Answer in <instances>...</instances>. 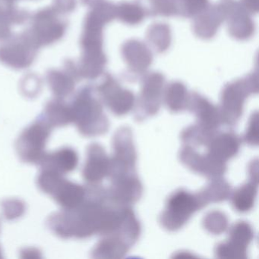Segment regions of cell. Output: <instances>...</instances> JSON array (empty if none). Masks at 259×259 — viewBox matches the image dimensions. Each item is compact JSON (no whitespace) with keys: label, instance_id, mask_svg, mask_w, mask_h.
I'll return each instance as SVG.
<instances>
[{"label":"cell","instance_id":"obj_7","mask_svg":"<svg viewBox=\"0 0 259 259\" xmlns=\"http://www.w3.org/2000/svg\"><path fill=\"white\" fill-rule=\"evenodd\" d=\"M113 155L110 157V180L136 174L137 154L133 142V133L128 127L119 128L113 139Z\"/></svg>","mask_w":259,"mask_h":259},{"label":"cell","instance_id":"obj_10","mask_svg":"<svg viewBox=\"0 0 259 259\" xmlns=\"http://www.w3.org/2000/svg\"><path fill=\"white\" fill-rule=\"evenodd\" d=\"M96 92L101 103L117 116L126 114L136 104L134 94L128 89H122L117 80L110 74H107L97 86Z\"/></svg>","mask_w":259,"mask_h":259},{"label":"cell","instance_id":"obj_22","mask_svg":"<svg viewBox=\"0 0 259 259\" xmlns=\"http://www.w3.org/2000/svg\"><path fill=\"white\" fill-rule=\"evenodd\" d=\"M133 246L131 243L118 233L105 235L92 251L95 258H122Z\"/></svg>","mask_w":259,"mask_h":259},{"label":"cell","instance_id":"obj_14","mask_svg":"<svg viewBox=\"0 0 259 259\" xmlns=\"http://www.w3.org/2000/svg\"><path fill=\"white\" fill-rule=\"evenodd\" d=\"M110 157L99 144L89 145L82 177L89 184H99L110 172Z\"/></svg>","mask_w":259,"mask_h":259},{"label":"cell","instance_id":"obj_39","mask_svg":"<svg viewBox=\"0 0 259 259\" xmlns=\"http://www.w3.org/2000/svg\"><path fill=\"white\" fill-rule=\"evenodd\" d=\"M103 0H82V2L84 3L86 5L94 6L97 5V4L101 3Z\"/></svg>","mask_w":259,"mask_h":259},{"label":"cell","instance_id":"obj_21","mask_svg":"<svg viewBox=\"0 0 259 259\" xmlns=\"http://www.w3.org/2000/svg\"><path fill=\"white\" fill-rule=\"evenodd\" d=\"M78 156L72 148L65 147L54 152L47 153L40 166L41 169L54 171L62 175H66L76 169Z\"/></svg>","mask_w":259,"mask_h":259},{"label":"cell","instance_id":"obj_33","mask_svg":"<svg viewBox=\"0 0 259 259\" xmlns=\"http://www.w3.org/2000/svg\"><path fill=\"white\" fill-rule=\"evenodd\" d=\"M216 257L221 259H246L247 251L236 248L229 242L218 244L215 248Z\"/></svg>","mask_w":259,"mask_h":259},{"label":"cell","instance_id":"obj_2","mask_svg":"<svg viewBox=\"0 0 259 259\" xmlns=\"http://www.w3.org/2000/svg\"><path fill=\"white\" fill-rule=\"evenodd\" d=\"M72 122L86 137H95L107 133L109 121L102 103L94 95V89L86 86L80 89L70 104Z\"/></svg>","mask_w":259,"mask_h":259},{"label":"cell","instance_id":"obj_16","mask_svg":"<svg viewBox=\"0 0 259 259\" xmlns=\"http://www.w3.org/2000/svg\"><path fill=\"white\" fill-rule=\"evenodd\" d=\"M121 53L128 71L133 75H144L152 64V52L140 40H127L122 45Z\"/></svg>","mask_w":259,"mask_h":259},{"label":"cell","instance_id":"obj_11","mask_svg":"<svg viewBox=\"0 0 259 259\" xmlns=\"http://www.w3.org/2000/svg\"><path fill=\"white\" fill-rule=\"evenodd\" d=\"M37 49L25 32L0 48V61L13 69H25L34 61Z\"/></svg>","mask_w":259,"mask_h":259},{"label":"cell","instance_id":"obj_36","mask_svg":"<svg viewBox=\"0 0 259 259\" xmlns=\"http://www.w3.org/2000/svg\"><path fill=\"white\" fill-rule=\"evenodd\" d=\"M75 0H54V7L53 8L57 13H69L75 9Z\"/></svg>","mask_w":259,"mask_h":259},{"label":"cell","instance_id":"obj_12","mask_svg":"<svg viewBox=\"0 0 259 259\" xmlns=\"http://www.w3.org/2000/svg\"><path fill=\"white\" fill-rule=\"evenodd\" d=\"M180 158L186 167L207 178L221 177L227 171L226 163L217 160L207 152L201 154L189 145H186L182 148Z\"/></svg>","mask_w":259,"mask_h":259},{"label":"cell","instance_id":"obj_37","mask_svg":"<svg viewBox=\"0 0 259 259\" xmlns=\"http://www.w3.org/2000/svg\"><path fill=\"white\" fill-rule=\"evenodd\" d=\"M241 4L249 14L258 13L259 0H241Z\"/></svg>","mask_w":259,"mask_h":259},{"label":"cell","instance_id":"obj_28","mask_svg":"<svg viewBox=\"0 0 259 259\" xmlns=\"http://www.w3.org/2000/svg\"><path fill=\"white\" fill-rule=\"evenodd\" d=\"M146 16L145 8L139 2H122L116 5V19L126 25H139Z\"/></svg>","mask_w":259,"mask_h":259},{"label":"cell","instance_id":"obj_31","mask_svg":"<svg viewBox=\"0 0 259 259\" xmlns=\"http://www.w3.org/2000/svg\"><path fill=\"white\" fill-rule=\"evenodd\" d=\"M203 225L209 233L219 235L227 230L228 219L222 212L214 210L206 215Z\"/></svg>","mask_w":259,"mask_h":259},{"label":"cell","instance_id":"obj_19","mask_svg":"<svg viewBox=\"0 0 259 259\" xmlns=\"http://www.w3.org/2000/svg\"><path fill=\"white\" fill-rule=\"evenodd\" d=\"M81 79L78 66L73 62L65 63V70H51L47 75L48 84L56 98L64 99L69 96L75 89V83Z\"/></svg>","mask_w":259,"mask_h":259},{"label":"cell","instance_id":"obj_25","mask_svg":"<svg viewBox=\"0 0 259 259\" xmlns=\"http://www.w3.org/2000/svg\"><path fill=\"white\" fill-rule=\"evenodd\" d=\"M232 189L230 184L221 177L212 179L210 183L198 193L204 207L210 203L221 202L230 198Z\"/></svg>","mask_w":259,"mask_h":259},{"label":"cell","instance_id":"obj_6","mask_svg":"<svg viewBox=\"0 0 259 259\" xmlns=\"http://www.w3.org/2000/svg\"><path fill=\"white\" fill-rule=\"evenodd\" d=\"M53 128L40 117L27 127L16 142V151L24 163L40 164L47 152V143Z\"/></svg>","mask_w":259,"mask_h":259},{"label":"cell","instance_id":"obj_9","mask_svg":"<svg viewBox=\"0 0 259 259\" xmlns=\"http://www.w3.org/2000/svg\"><path fill=\"white\" fill-rule=\"evenodd\" d=\"M166 87L164 75L160 72L146 74L136 107V119L141 121L154 116L160 110Z\"/></svg>","mask_w":259,"mask_h":259},{"label":"cell","instance_id":"obj_15","mask_svg":"<svg viewBox=\"0 0 259 259\" xmlns=\"http://www.w3.org/2000/svg\"><path fill=\"white\" fill-rule=\"evenodd\" d=\"M110 189H107L109 199L118 206H128L137 202L142 197L143 188L136 175L128 176L112 180Z\"/></svg>","mask_w":259,"mask_h":259},{"label":"cell","instance_id":"obj_3","mask_svg":"<svg viewBox=\"0 0 259 259\" xmlns=\"http://www.w3.org/2000/svg\"><path fill=\"white\" fill-rule=\"evenodd\" d=\"M258 92V75L251 73L243 78L228 83L221 93L220 106L223 123L234 125L243 113L244 103L249 95Z\"/></svg>","mask_w":259,"mask_h":259},{"label":"cell","instance_id":"obj_23","mask_svg":"<svg viewBox=\"0 0 259 259\" xmlns=\"http://www.w3.org/2000/svg\"><path fill=\"white\" fill-rule=\"evenodd\" d=\"M39 117L52 128L66 126L72 123L70 104H66L63 99L56 98L47 104L43 113Z\"/></svg>","mask_w":259,"mask_h":259},{"label":"cell","instance_id":"obj_4","mask_svg":"<svg viewBox=\"0 0 259 259\" xmlns=\"http://www.w3.org/2000/svg\"><path fill=\"white\" fill-rule=\"evenodd\" d=\"M37 184L42 192L52 197L63 209L74 208L81 204L85 198V187L69 181L54 171L41 169L37 177Z\"/></svg>","mask_w":259,"mask_h":259},{"label":"cell","instance_id":"obj_17","mask_svg":"<svg viewBox=\"0 0 259 259\" xmlns=\"http://www.w3.org/2000/svg\"><path fill=\"white\" fill-rule=\"evenodd\" d=\"M188 108L196 116L197 124L206 130L215 131L223 123L220 107L196 92L190 94Z\"/></svg>","mask_w":259,"mask_h":259},{"label":"cell","instance_id":"obj_38","mask_svg":"<svg viewBox=\"0 0 259 259\" xmlns=\"http://www.w3.org/2000/svg\"><path fill=\"white\" fill-rule=\"evenodd\" d=\"M22 257H32V258H35V257H41V253L40 252L38 249L34 248H25V249L22 251Z\"/></svg>","mask_w":259,"mask_h":259},{"label":"cell","instance_id":"obj_8","mask_svg":"<svg viewBox=\"0 0 259 259\" xmlns=\"http://www.w3.org/2000/svg\"><path fill=\"white\" fill-rule=\"evenodd\" d=\"M58 14L52 7L44 9L33 16L31 28L27 34L37 48L51 45L64 35L66 24L59 19Z\"/></svg>","mask_w":259,"mask_h":259},{"label":"cell","instance_id":"obj_18","mask_svg":"<svg viewBox=\"0 0 259 259\" xmlns=\"http://www.w3.org/2000/svg\"><path fill=\"white\" fill-rule=\"evenodd\" d=\"M225 22V12L222 4L209 5L194 17L193 31L203 40L213 38L221 25Z\"/></svg>","mask_w":259,"mask_h":259},{"label":"cell","instance_id":"obj_30","mask_svg":"<svg viewBox=\"0 0 259 259\" xmlns=\"http://www.w3.org/2000/svg\"><path fill=\"white\" fill-rule=\"evenodd\" d=\"M148 7H145L147 16H163V17H172L178 16L176 0H147Z\"/></svg>","mask_w":259,"mask_h":259},{"label":"cell","instance_id":"obj_5","mask_svg":"<svg viewBox=\"0 0 259 259\" xmlns=\"http://www.w3.org/2000/svg\"><path fill=\"white\" fill-rule=\"evenodd\" d=\"M204 207L198 194L180 189L168 198L166 208L160 217L162 227L169 231L181 229L191 217Z\"/></svg>","mask_w":259,"mask_h":259},{"label":"cell","instance_id":"obj_26","mask_svg":"<svg viewBox=\"0 0 259 259\" xmlns=\"http://www.w3.org/2000/svg\"><path fill=\"white\" fill-rule=\"evenodd\" d=\"M257 185L258 183L250 180L232 192V204L237 211L245 213L252 208L257 195Z\"/></svg>","mask_w":259,"mask_h":259},{"label":"cell","instance_id":"obj_34","mask_svg":"<svg viewBox=\"0 0 259 259\" xmlns=\"http://www.w3.org/2000/svg\"><path fill=\"white\" fill-rule=\"evenodd\" d=\"M3 213L7 220H15L20 218L25 213V205L17 199L6 200L2 204Z\"/></svg>","mask_w":259,"mask_h":259},{"label":"cell","instance_id":"obj_13","mask_svg":"<svg viewBox=\"0 0 259 259\" xmlns=\"http://www.w3.org/2000/svg\"><path fill=\"white\" fill-rule=\"evenodd\" d=\"M225 12L229 34L238 40H248L254 32V24L241 3L225 0L221 3Z\"/></svg>","mask_w":259,"mask_h":259},{"label":"cell","instance_id":"obj_35","mask_svg":"<svg viewBox=\"0 0 259 259\" xmlns=\"http://www.w3.org/2000/svg\"><path fill=\"white\" fill-rule=\"evenodd\" d=\"M244 140L248 145L256 146L259 143V114L257 112L252 113L249 122H248V128L244 136Z\"/></svg>","mask_w":259,"mask_h":259},{"label":"cell","instance_id":"obj_32","mask_svg":"<svg viewBox=\"0 0 259 259\" xmlns=\"http://www.w3.org/2000/svg\"><path fill=\"white\" fill-rule=\"evenodd\" d=\"M178 16L183 18H194L209 6L208 0H176Z\"/></svg>","mask_w":259,"mask_h":259},{"label":"cell","instance_id":"obj_27","mask_svg":"<svg viewBox=\"0 0 259 259\" xmlns=\"http://www.w3.org/2000/svg\"><path fill=\"white\" fill-rule=\"evenodd\" d=\"M147 39L150 46L155 52L161 54L167 51L171 45V31L166 24H154L147 32Z\"/></svg>","mask_w":259,"mask_h":259},{"label":"cell","instance_id":"obj_24","mask_svg":"<svg viewBox=\"0 0 259 259\" xmlns=\"http://www.w3.org/2000/svg\"><path fill=\"white\" fill-rule=\"evenodd\" d=\"M190 94L186 85L180 81H172L166 85L163 99L172 112L178 113L188 108Z\"/></svg>","mask_w":259,"mask_h":259},{"label":"cell","instance_id":"obj_40","mask_svg":"<svg viewBox=\"0 0 259 259\" xmlns=\"http://www.w3.org/2000/svg\"><path fill=\"white\" fill-rule=\"evenodd\" d=\"M15 1H16V0H0V2L7 4H14Z\"/></svg>","mask_w":259,"mask_h":259},{"label":"cell","instance_id":"obj_20","mask_svg":"<svg viewBox=\"0 0 259 259\" xmlns=\"http://www.w3.org/2000/svg\"><path fill=\"white\" fill-rule=\"evenodd\" d=\"M240 145L241 139L235 133L218 131L206 145V152L217 160L226 163L238 154Z\"/></svg>","mask_w":259,"mask_h":259},{"label":"cell","instance_id":"obj_41","mask_svg":"<svg viewBox=\"0 0 259 259\" xmlns=\"http://www.w3.org/2000/svg\"><path fill=\"white\" fill-rule=\"evenodd\" d=\"M1 257H3L2 249H1V248H0V258H1Z\"/></svg>","mask_w":259,"mask_h":259},{"label":"cell","instance_id":"obj_1","mask_svg":"<svg viewBox=\"0 0 259 259\" xmlns=\"http://www.w3.org/2000/svg\"><path fill=\"white\" fill-rule=\"evenodd\" d=\"M84 201L72 209H63L48 218V228L62 239H85L95 234L114 233L121 225L127 206L109 199L107 189L89 184Z\"/></svg>","mask_w":259,"mask_h":259},{"label":"cell","instance_id":"obj_29","mask_svg":"<svg viewBox=\"0 0 259 259\" xmlns=\"http://www.w3.org/2000/svg\"><path fill=\"white\" fill-rule=\"evenodd\" d=\"M253 237L254 232L250 224L245 221H239L230 229L228 242L240 249L247 251Z\"/></svg>","mask_w":259,"mask_h":259}]
</instances>
